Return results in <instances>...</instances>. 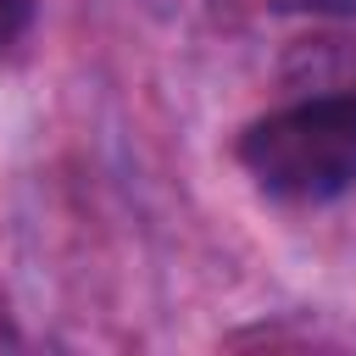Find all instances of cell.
<instances>
[{
	"label": "cell",
	"mask_w": 356,
	"mask_h": 356,
	"mask_svg": "<svg viewBox=\"0 0 356 356\" xmlns=\"http://www.w3.org/2000/svg\"><path fill=\"white\" fill-rule=\"evenodd\" d=\"M28 22H33V0H0V56L28 33Z\"/></svg>",
	"instance_id": "2"
},
{
	"label": "cell",
	"mask_w": 356,
	"mask_h": 356,
	"mask_svg": "<svg viewBox=\"0 0 356 356\" xmlns=\"http://www.w3.org/2000/svg\"><path fill=\"white\" fill-rule=\"evenodd\" d=\"M234 150L273 200H334L356 184V89L289 100L256 117Z\"/></svg>",
	"instance_id": "1"
},
{
	"label": "cell",
	"mask_w": 356,
	"mask_h": 356,
	"mask_svg": "<svg viewBox=\"0 0 356 356\" xmlns=\"http://www.w3.org/2000/svg\"><path fill=\"white\" fill-rule=\"evenodd\" d=\"M345 89H356V83H345Z\"/></svg>",
	"instance_id": "4"
},
{
	"label": "cell",
	"mask_w": 356,
	"mask_h": 356,
	"mask_svg": "<svg viewBox=\"0 0 356 356\" xmlns=\"http://www.w3.org/2000/svg\"><path fill=\"white\" fill-rule=\"evenodd\" d=\"M278 11H312V17H350L356 0H273Z\"/></svg>",
	"instance_id": "3"
}]
</instances>
